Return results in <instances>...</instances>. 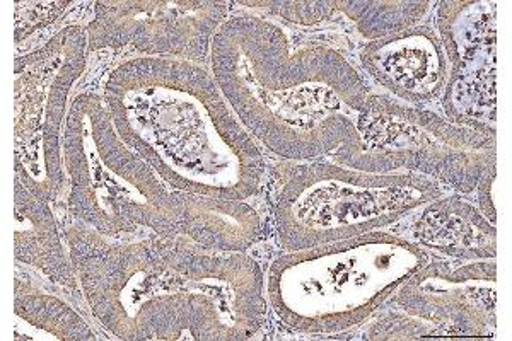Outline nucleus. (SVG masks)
<instances>
[{"label":"nucleus","mask_w":512,"mask_h":341,"mask_svg":"<svg viewBox=\"0 0 512 341\" xmlns=\"http://www.w3.org/2000/svg\"><path fill=\"white\" fill-rule=\"evenodd\" d=\"M82 297L108 333L127 341H246L267 323L265 272L246 253L185 236L120 241L64 227Z\"/></svg>","instance_id":"nucleus-1"},{"label":"nucleus","mask_w":512,"mask_h":341,"mask_svg":"<svg viewBox=\"0 0 512 341\" xmlns=\"http://www.w3.org/2000/svg\"><path fill=\"white\" fill-rule=\"evenodd\" d=\"M210 72L253 139L284 161H333L350 168L361 139L357 116L369 84L338 48L294 45L265 16L238 12L210 45Z\"/></svg>","instance_id":"nucleus-2"},{"label":"nucleus","mask_w":512,"mask_h":341,"mask_svg":"<svg viewBox=\"0 0 512 341\" xmlns=\"http://www.w3.org/2000/svg\"><path fill=\"white\" fill-rule=\"evenodd\" d=\"M103 99L123 142L175 191L248 200L267 162L204 64L130 57L111 70Z\"/></svg>","instance_id":"nucleus-3"},{"label":"nucleus","mask_w":512,"mask_h":341,"mask_svg":"<svg viewBox=\"0 0 512 341\" xmlns=\"http://www.w3.org/2000/svg\"><path fill=\"white\" fill-rule=\"evenodd\" d=\"M431 260L414 239L376 231L286 251L265 273L268 306L289 330L335 335L379 313Z\"/></svg>","instance_id":"nucleus-4"},{"label":"nucleus","mask_w":512,"mask_h":341,"mask_svg":"<svg viewBox=\"0 0 512 341\" xmlns=\"http://www.w3.org/2000/svg\"><path fill=\"white\" fill-rule=\"evenodd\" d=\"M64 169L70 214L101 236H180L175 190L123 142L103 96L81 93L70 101Z\"/></svg>","instance_id":"nucleus-5"},{"label":"nucleus","mask_w":512,"mask_h":341,"mask_svg":"<svg viewBox=\"0 0 512 341\" xmlns=\"http://www.w3.org/2000/svg\"><path fill=\"white\" fill-rule=\"evenodd\" d=\"M444 195L415 173H367L337 162L286 161L270 178L277 243L301 251L383 231Z\"/></svg>","instance_id":"nucleus-6"},{"label":"nucleus","mask_w":512,"mask_h":341,"mask_svg":"<svg viewBox=\"0 0 512 341\" xmlns=\"http://www.w3.org/2000/svg\"><path fill=\"white\" fill-rule=\"evenodd\" d=\"M357 132L361 149L350 169L420 174L460 195L475 191L497 164L495 137L383 94H369Z\"/></svg>","instance_id":"nucleus-7"},{"label":"nucleus","mask_w":512,"mask_h":341,"mask_svg":"<svg viewBox=\"0 0 512 341\" xmlns=\"http://www.w3.org/2000/svg\"><path fill=\"white\" fill-rule=\"evenodd\" d=\"M88 31L67 24L14 60V171L43 202L65 183L64 128L69 96L88 64Z\"/></svg>","instance_id":"nucleus-8"},{"label":"nucleus","mask_w":512,"mask_h":341,"mask_svg":"<svg viewBox=\"0 0 512 341\" xmlns=\"http://www.w3.org/2000/svg\"><path fill=\"white\" fill-rule=\"evenodd\" d=\"M386 306L364 340L494 338L497 265L431 255Z\"/></svg>","instance_id":"nucleus-9"},{"label":"nucleus","mask_w":512,"mask_h":341,"mask_svg":"<svg viewBox=\"0 0 512 341\" xmlns=\"http://www.w3.org/2000/svg\"><path fill=\"white\" fill-rule=\"evenodd\" d=\"M89 21V52H134L204 64L231 12L216 0H99Z\"/></svg>","instance_id":"nucleus-10"},{"label":"nucleus","mask_w":512,"mask_h":341,"mask_svg":"<svg viewBox=\"0 0 512 341\" xmlns=\"http://www.w3.org/2000/svg\"><path fill=\"white\" fill-rule=\"evenodd\" d=\"M436 26L449 65L444 118L497 139V4L444 0Z\"/></svg>","instance_id":"nucleus-11"},{"label":"nucleus","mask_w":512,"mask_h":341,"mask_svg":"<svg viewBox=\"0 0 512 341\" xmlns=\"http://www.w3.org/2000/svg\"><path fill=\"white\" fill-rule=\"evenodd\" d=\"M361 65L378 86L408 105L441 99L448 82V57L431 26H415L383 40L369 41Z\"/></svg>","instance_id":"nucleus-12"},{"label":"nucleus","mask_w":512,"mask_h":341,"mask_svg":"<svg viewBox=\"0 0 512 341\" xmlns=\"http://www.w3.org/2000/svg\"><path fill=\"white\" fill-rule=\"evenodd\" d=\"M412 234L427 253L451 260H495L497 227L461 195L441 197L422 207Z\"/></svg>","instance_id":"nucleus-13"},{"label":"nucleus","mask_w":512,"mask_h":341,"mask_svg":"<svg viewBox=\"0 0 512 341\" xmlns=\"http://www.w3.org/2000/svg\"><path fill=\"white\" fill-rule=\"evenodd\" d=\"M14 224L16 261L33 266L69 294H79L81 285L64 244V229L48 202L35 197L18 176H14Z\"/></svg>","instance_id":"nucleus-14"},{"label":"nucleus","mask_w":512,"mask_h":341,"mask_svg":"<svg viewBox=\"0 0 512 341\" xmlns=\"http://www.w3.org/2000/svg\"><path fill=\"white\" fill-rule=\"evenodd\" d=\"M178 234L219 253H246L262 241L263 222L246 200L175 191Z\"/></svg>","instance_id":"nucleus-15"},{"label":"nucleus","mask_w":512,"mask_h":341,"mask_svg":"<svg viewBox=\"0 0 512 341\" xmlns=\"http://www.w3.org/2000/svg\"><path fill=\"white\" fill-rule=\"evenodd\" d=\"M14 314L16 323H24L38 333H47L53 340H96L93 328L81 314L53 295L31 289L30 285H21V280H16Z\"/></svg>","instance_id":"nucleus-16"},{"label":"nucleus","mask_w":512,"mask_h":341,"mask_svg":"<svg viewBox=\"0 0 512 341\" xmlns=\"http://www.w3.org/2000/svg\"><path fill=\"white\" fill-rule=\"evenodd\" d=\"M338 11L366 40L376 41L419 26L434 2L425 0H337Z\"/></svg>","instance_id":"nucleus-17"},{"label":"nucleus","mask_w":512,"mask_h":341,"mask_svg":"<svg viewBox=\"0 0 512 341\" xmlns=\"http://www.w3.org/2000/svg\"><path fill=\"white\" fill-rule=\"evenodd\" d=\"M241 6L253 7L260 11H267L274 18L284 19L287 23L296 24V26H318V24L332 21L333 16L337 14V0H265V2H239Z\"/></svg>","instance_id":"nucleus-18"},{"label":"nucleus","mask_w":512,"mask_h":341,"mask_svg":"<svg viewBox=\"0 0 512 341\" xmlns=\"http://www.w3.org/2000/svg\"><path fill=\"white\" fill-rule=\"evenodd\" d=\"M76 2L69 0H59V2H16L14 7V40L16 45L21 41L28 40L30 36L38 31L57 23L65 12L69 11L70 6Z\"/></svg>","instance_id":"nucleus-19"},{"label":"nucleus","mask_w":512,"mask_h":341,"mask_svg":"<svg viewBox=\"0 0 512 341\" xmlns=\"http://www.w3.org/2000/svg\"><path fill=\"white\" fill-rule=\"evenodd\" d=\"M495 178H497V164L485 171L482 180L478 181L475 190H477L478 210H480L494 226H497V210H495L494 193H492Z\"/></svg>","instance_id":"nucleus-20"}]
</instances>
